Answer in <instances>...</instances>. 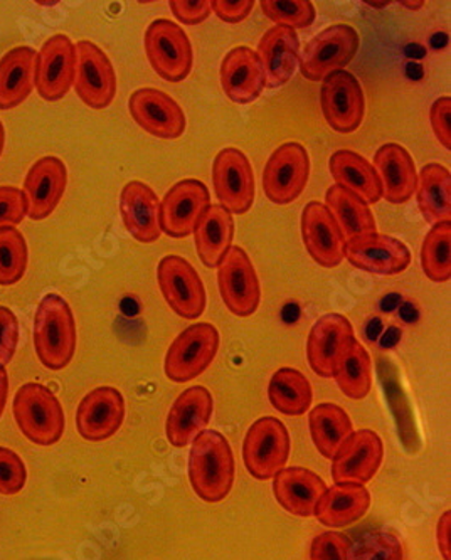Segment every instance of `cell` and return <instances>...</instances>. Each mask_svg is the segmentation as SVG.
Masks as SVG:
<instances>
[{"mask_svg": "<svg viewBox=\"0 0 451 560\" xmlns=\"http://www.w3.org/2000/svg\"><path fill=\"white\" fill-rule=\"evenodd\" d=\"M346 258L357 270L390 277L408 268L412 253L403 241L374 233L347 243Z\"/></svg>", "mask_w": 451, "mask_h": 560, "instance_id": "cell-22", "label": "cell"}, {"mask_svg": "<svg viewBox=\"0 0 451 560\" xmlns=\"http://www.w3.org/2000/svg\"><path fill=\"white\" fill-rule=\"evenodd\" d=\"M221 337L215 325L194 324L175 337L165 353L164 372L172 383H190L208 371L218 355Z\"/></svg>", "mask_w": 451, "mask_h": 560, "instance_id": "cell-5", "label": "cell"}, {"mask_svg": "<svg viewBox=\"0 0 451 560\" xmlns=\"http://www.w3.org/2000/svg\"><path fill=\"white\" fill-rule=\"evenodd\" d=\"M379 335H382V322L381 318H372L366 325V337L369 340H378Z\"/></svg>", "mask_w": 451, "mask_h": 560, "instance_id": "cell-52", "label": "cell"}, {"mask_svg": "<svg viewBox=\"0 0 451 560\" xmlns=\"http://www.w3.org/2000/svg\"><path fill=\"white\" fill-rule=\"evenodd\" d=\"M9 397V375L5 368H0V418L4 415Z\"/></svg>", "mask_w": 451, "mask_h": 560, "instance_id": "cell-50", "label": "cell"}, {"mask_svg": "<svg viewBox=\"0 0 451 560\" xmlns=\"http://www.w3.org/2000/svg\"><path fill=\"white\" fill-rule=\"evenodd\" d=\"M401 303V296L400 295H388L382 299L381 302V310L382 312H393V310H396L397 306H400Z\"/></svg>", "mask_w": 451, "mask_h": 560, "instance_id": "cell-54", "label": "cell"}, {"mask_svg": "<svg viewBox=\"0 0 451 560\" xmlns=\"http://www.w3.org/2000/svg\"><path fill=\"white\" fill-rule=\"evenodd\" d=\"M325 208L334 215L346 243L375 233V219L369 205L346 187L337 184L328 187L325 192Z\"/></svg>", "mask_w": 451, "mask_h": 560, "instance_id": "cell-33", "label": "cell"}, {"mask_svg": "<svg viewBox=\"0 0 451 560\" xmlns=\"http://www.w3.org/2000/svg\"><path fill=\"white\" fill-rule=\"evenodd\" d=\"M309 425L313 444L327 459L334 458L338 447L354 433L349 415L340 406L331 402L315 406L310 411Z\"/></svg>", "mask_w": 451, "mask_h": 560, "instance_id": "cell-35", "label": "cell"}, {"mask_svg": "<svg viewBox=\"0 0 451 560\" xmlns=\"http://www.w3.org/2000/svg\"><path fill=\"white\" fill-rule=\"evenodd\" d=\"M66 186L68 168L59 156L46 155L34 162L22 187L27 200V218L33 221L49 218L61 202Z\"/></svg>", "mask_w": 451, "mask_h": 560, "instance_id": "cell-19", "label": "cell"}, {"mask_svg": "<svg viewBox=\"0 0 451 560\" xmlns=\"http://www.w3.org/2000/svg\"><path fill=\"white\" fill-rule=\"evenodd\" d=\"M212 184L219 202L231 214H246L255 202V174L241 150L222 149L212 164Z\"/></svg>", "mask_w": 451, "mask_h": 560, "instance_id": "cell-12", "label": "cell"}, {"mask_svg": "<svg viewBox=\"0 0 451 560\" xmlns=\"http://www.w3.org/2000/svg\"><path fill=\"white\" fill-rule=\"evenodd\" d=\"M215 400L206 387L194 386L175 399L165 421V436L175 447H186L205 433L212 418Z\"/></svg>", "mask_w": 451, "mask_h": 560, "instance_id": "cell-23", "label": "cell"}, {"mask_svg": "<svg viewBox=\"0 0 451 560\" xmlns=\"http://www.w3.org/2000/svg\"><path fill=\"white\" fill-rule=\"evenodd\" d=\"M4 147H5V128H4V125H2V121H0V156H2V153H4Z\"/></svg>", "mask_w": 451, "mask_h": 560, "instance_id": "cell-58", "label": "cell"}, {"mask_svg": "<svg viewBox=\"0 0 451 560\" xmlns=\"http://www.w3.org/2000/svg\"><path fill=\"white\" fill-rule=\"evenodd\" d=\"M418 208L430 224L451 221V174L444 165L431 162L419 172Z\"/></svg>", "mask_w": 451, "mask_h": 560, "instance_id": "cell-34", "label": "cell"}, {"mask_svg": "<svg viewBox=\"0 0 451 560\" xmlns=\"http://www.w3.org/2000/svg\"><path fill=\"white\" fill-rule=\"evenodd\" d=\"M384 459V444L378 433L359 430L347 438L332 458L335 483L366 485L375 477Z\"/></svg>", "mask_w": 451, "mask_h": 560, "instance_id": "cell-17", "label": "cell"}, {"mask_svg": "<svg viewBox=\"0 0 451 560\" xmlns=\"http://www.w3.org/2000/svg\"><path fill=\"white\" fill-rule=\"evenodd\" d=\"M162 296L186 320H196L206 310L208 296L196 268L183 256H164L157 268Z\"/></svg>", "mask_w": 451, "mask_h": 560, "instance_id": "cell-9", "label": "cell"}, {"mask_svg": "<svg viewBox=\"0 0 451 560\" xmlns=\"http://www.w3.org/2000/svg\"><path fill=\"white\" fill-rule=\"evenodd\" d=\"M350 542L337 532H325L313 539L310 547L312 560H349Z\"/></svg>", "mask_w": 451, "mask_h": 560, "instance_id": "cell-44", "label": "cell"}, {"mask_svg": "<svg viewBox=\"0 0 451 560\" xmlns=\"http://www.w3.org/2000/svg\"><path fill=\"white\" fill-rule=\"evenodd\" d=\"M36 56L30 46H18L0 58V109L18 108L30 98Z\"/></svg>", "mask_w": 451, "mask_h": 560, "instance_id": "cell-30", "label": "cell"}, {"mask_svg": "<svg viewBox=\"0 0 451 560\" xmlns=\"http://www.w3.org/2000/svg\"><path fill=\"white\" fill-rule=\"evenodd\" d=\"M34 349L49 371H62L77 352V320L70 303L58 293H48L37 305L34 317Z\"/></svg>", "mask_w": 451, "mask_h": 560, "instance_id": "cell-2", "label": "cell"}, {"mask_svg": "<svg viewBox=\"0 0 451 560\" xmlns=\"http://www.w3.org/2000/svg\"><path fill=\"white\" fill-rule=\"evenodd\" d=\"M302 237L307 252L322 268H337L346 258V240L325 205L309 202L302 212Z\"/></svg>", "mask_w": 451, "mask_h": 560, "instance_id": "cell-20", "label": "cell"}, {"mask_svg": "<svg viewBox=\"0 0 451 560\" xmlns=\"http://www.w3.org/2000/svg\"><path fill=\"white\" fill-rule=\"evenodd\" d=\"M401 339V330L397 327H391L390 330L384 331L381 337V347L384 349H391L396 346Z\"/></svg>", "mask_w": 451, "mask_h": 560, "instance_id": "cell-51", "label": "cell"}, {"mask_svg": "<svg viewBox=\"0 0 451 560\" xmlns=\"http://www.w3.org/2000/svg\"><path fill=\"white\" fill-rule=\"evenodd\" d=\"M209 206L211 196L206 184L197 178H184L169 189L161 202V230L175 240L190 236Z\"/></svg>", "mask_w": 451, "mask_h": 560, "instance_id": "cell-15", "label": "cell"}, {"mask_svg": "<svg viewBox=\"0 0 451 560\" xmlns=\"http://www.w3.org/2000/svg\"><path fill=\"white\" fill-rule=\"evenodd\" d=\"M253 8H255L253 0H212L211 2V11L228 24H240L252 14Z\"/></svg>", "mask_w": 451, "mask_h": 560, "instance_id": "cell-48", "label": "cell"}, {"mask_svg": "<svg viewBox=\"0 0 451 560\" xmlns=\"http://www.w3.org/2000/svg\"><path fill=\"white\" fill-rule=\"evenodd\" d=\"M147 58L152 70L169 83L186 80L193 71V44L177 22L157 19L147 27Z\"/></svg>", "mask_w": 451, "mask_h": 560, "instance_id": "cell-6", "label": "cell"}, {"mask_svg": "<svg viewBox=\"0 0 451 560\" xmlns=\"http://www.w3.org/2000/svg\"><path fill=\"white\" fill-rule=\"evenodd\" d=\"M321 106L325 121L337 133H354L366 115L365 90L349 71L328 74L321 88Z\"/></svg>", "mask_w": 451, "mask_h": 560, "instance_id": "cell-14", "label": "cell"}, {"mask_svg": "<svg viewBox=\"0 0 451 560\" xmlns=\"http://www.w3.org/2000/svg\"><path fill=\"white\" fill-rule=\"evenodd\" d=\"M431 127H433L435 137L444 149H451V98L441 96L431 105L430 112Z\"/></svg>", "mask_w": 451, "mask_h": 560, "instance_id": "cell-47", "label": "cell"}, {"mask_svg": "<svg viewBox=\"0 0 451 560\" xmlns=\"http://www.w3.org/2000/svg\"><path fill=\"white\" fill-rule=\"evenodd\" d=\"M233 214L221 205L209 206L194 231L197 255L208 268H218L233 248Z\"/></svg>", "mask_w": 451, "mask_h": 560, "instance_id": "cell-32", "label": "cell"}, {"mask_svg": "<svg viewBox=\"0 0 451 560\" xmlns=\"http://www.w3.org/2000/svg\"><path fill=\"white\" fill-rule=\"evenodd\" d=\"M263 71L266 86L281 88L296 74L300 61V39L296 30L275 26L266 31L259 39L256 51Z\"/></svg>", "mask_w": 451, "mask_h": 560, "instance_id": "cell-27", "label": "cell"}, {"mask_svg": "<svg viewBox=\"0 0 451 560\" xmlns=\"http://www.w3.org/2000/svg\"><path fill=\"white\" fill-rule=\"evenodd\" d=\"M354 337V328L340 313H327L313 325L307 340V359L315 374L334 377L338 357L343 355Z\"/></svg>", "mask_w": 451, "mask_h": 560, "instance_id": "cell-21", "label": "cell"}, {"mask_svg": "<svg viewBox=\"0 0 451 560\" xmlns=\"http://www.w3.org/2000/svg\"><path fill=\"white\" fill-rule=\"evenodd\" d=\"M310 156L302 143L288 142L278 147L263 171V190L274 205L296 202L309 183Z\"/></svg>", "mask_w": 451, "mask_h": 560, "instance_id": "cell-8", "label": "cell"}, {"mask_svg": "<svg viewBox=\"0 0 451 560\" xmlns=\"http://www.w3.org/2000/svg\"><path fill=\"white\" fill-rule=\"evenodd\" d=\"M369 509L371 493L365 485L335 483L322 495L313 515L325 527L338 528L356 524Z\"/></svg>", "mask_w": 451, "mask_h": 560, "instance_id": "cell-29", "label": "cell"}, {"mask_svg": "<svg viewBox=\"0 0 451 560\" xmlns=\"http://www.w3.org/2000/svg\"><path fill=\"white\" fill-rule=\"evenodd\" d=\"M290 450L287 425L274 416H265L253 422L244 438V466L256 480H271L287 466Z\"/></svg>", "mask_w": 451, "mask_h": 560, "instance_id": "cell-4", "label": "cell"}, {"mask_svg": "<svg viewBox=\"0 0 451 560\" xmlns=\"http://www.w3.org/2000/svg\"><path fill=\"white\" fill-rule=\"evenodd\" d=\"M236 463L230 441L208 430L193 441L189 453V483L206 503H219L233 490Z\"/></svg>", "mask_w": 451, "mask_h": 560, "instance_id": "cell-1", "label": "cell"}, {"mask_svg": "<svg viewBox=\"0 0 451 560\" xmlns=\"http://www.w3.org/2000/svg\"><path fill=\"white\" fill-rule=\"evenodd\" d=\"M359 49V34L349 24H334L319 33L305 46L300 61L302 77L324 81L328 74L343 71Z\"/></svg>", "mask_w": 451, "mask_h": 560, "instance_id": "cell-7", "label": "cell"}, {"mask_svg": "<svg viewBox=\"0 0 451 560\" xmlns=\"http://www.w3.org/2000/svg\"><path fill=\"white\" fill-rule=\"evenodd\" d=\"M19 346V320L8 306L0 305V368L11 364Z\"/></svg>", "mask_w": 451, "mask_h": 560, "instance_id": "cell-45", "label": "cell"}, {"mask_svg": "<svg viewBox=\"0 0 451 560\" xmlns=\"http://www.w3.org/2000/svg\"><path fill=\"white\" fill-rule=\"evenodd\" d=\"M374 168L382 184V197L391 205H404L416 192L418 174L408 150L386 143L375 152Z\"/></svg>", "mask_w": 451, "mask_h": 560, "instance_id": "cell-28", "label": "cell"}, {"mask_svg": "<svg viewBox=\"0 0 451 560\" xmlns=\"http://www.w3.org/2000/svg\"><path fill=\"white\" fill-rule=\"evenodd\" d=\"M268 397L278 412L290 418H299L312 406V384L297 369L284 368L275 372L269 381Z\"/></svg>", "mask_w": 451, "mask_h": 560, "instance_id": "cell-36", "label": "cell"}, {"mask_svg": "<svg viewBox=\"0 0 451 560\" xmlns=\"http://www.w3.org/2000/svg\"><path fill=\"white\" fill-rule=\"evenodd\" d=\"M12 412L19 430L34 444L53 446L65 434L66 418L61 402L43 384H24L15 393Z\"/></svg>", "mask_w": 451, "mask_h": 560, "instance_id": "cell-3", "label": "cell"}, {"mask_svg": "<svg viewBox=\"0 0 451 560\" xmlns=\"http://www.w3.org/2000/svg\"><path fill=\"white\" fill-rule=\"evenodd\" d=\"M27 215L24 192L14 186H0V230L15 228Z\"/></svg>", "mask_w": 451, "mask_h": 560, "instance_id": "cell-43", "label": "cell"}, {"mask_svg": "<svg viewBox=\"0 0 451 560\" xmlns=\"http://www.w3.org/2000/svg\"><path fill=\"white\" fill-rule=\"evenodd\" d=\"M169 5L172 14L187 26H197L211 15V2L208 0H171Z\"/></svg>", "mask_w": 451, "mask_h": 560, "instance_id": "cell-46", "label": "cell"}, {"mask_svg": "<svg viewBox=\"0 0 451 560\" xmlns=\"http://www.w3.org/2000/svg\"><path fill=\"white\" fill-rule=\"evenodd\" d=\"M161 202L155 190L140 180H131L122 189L120 214L125 230L139 243H155L161 237L159 222Z\"/></svg>", "mask_w": 451, "mask_h": 560, "instance_id": "cell-26", "label": "cell"}, {"mask_svg": "<svg viewBox=\"0 0 451 560\" xmlns=\"http://www.w3.org/2000/svg\"><path fill=\"white\" fill-rule=\"evenodd\" d=\"M349 560H403V546L400 539L388 532L366 535L350 546Z\"/></svg>", "mask_w": 451, "mask_h": 560, "instance_id": "cell-41", "label": "cell"}, {"mask_svg": "<svg viewBox=\"0 0 451 560\" xmlns=\"http://www.w3.org/2000/svg\"><path fill=\"white\" fill-rule=\"evenodd\" d=\"M128 108L135 124L157 139H178L186 131L184 109L171 95L155 88H140L131 93Z\"/></svg>", "mask_w": 451, "mask_h": 560, "instance_id": "cell-16", "label": "cell"}, {"mask_svg": "<svg viewBox=\"0 0 451 560\" xmlns=\"http://www.w3.org/2000/svg\"><path fill=\"white\" fill-rule=\"evenodd\" d=\"M406 73H408V78H412V80H419L423 77V66L419 62H409L406 66Z\"/></svg>", "mask_w": 451, "mask_h": 560, "instance_id": "cell-55", "label": "cell"}, {"mask_svg": "<svg viewBox=\"0 0 451 560\" xmlns=\"http://www.w3.org/2000/svg\"><path fill=\"white\" fill-rule=\"evenodd\" d=\"M127 415L125 397L115 387L93 389L81 399L77 411V430L83 440L100 443L120 430Z\"/></svg>", "mask_w": 451, "mask_h": 560, "instance_id": "cell-18", "label": "cell"}, {"mask_svg": "<svg viewBox=\"0 0 451 560\" xmlns=\"http://www.w3.org/2000/svg\"><path fill=\"white\" fill-rule=\"evenodd\" d=\"M77 73V44L66 34L46 39L36 56L34 88L46 102H59L70 93Z\"/></svg>", "mask_w": 451, "mask_h": 560, "instance_id": "cell-10", "label": "cell"}, {"mask_svg": "<svg viewBox=\"0 0 451 560\" xmlns=\"http://www.w3.org/2000/svg\"><path fill=\"white\" fill-rule=\"evenodd\" d=\"M421 268L435 283L451 278V221L438 222L426 234L421 246Z\"/></svg>", "mask_w": 451, "mask_h": 560, "instance_id": "cell-38", "label": "cell"}, {"mask_svg": "<svg viewBox=\"0 0 451 560\" xmlns=\"http://www.w3.org/2000/svg\"><path fill=\"white\" fill-rule=\"evenodd\" d=\"M30 262V249L21 231L0 230V287H12L24 278Z\"/></svg>", "mask_w": 451, "mask_h": 560, "instance_id": "cell-39", "label": "cell"}, {"mask_svg": "<svg viewBox=\"0 0 451 560\" xmlns=\"http://www.w3.org/2000/svg\"><path fill=\"white\" fill-rule=\"evenodd\" d=\"M262 11L277 26L290 30L312 26L317 18L315 5L310 0H262Z\"/></svg>", "mask_w": 451, "mask_h": 560, "instance_id": "cell-40", "label": "cell"}, {"mask_svg": "<svg viewBox=\"0 0 451 560\" xmlns=\"http://www.w3.org/2000/svg\"><path fill=\"white\" fill-rule=\"evenodd\" d=\"M337 186L346 187L366 205H375L382 197V184L374 165L352 150H337L328 162Z\"/></svg>", "mask_w": 451, "mask_h": 560, "instance_id": "cell-31", "label": "cell"}, {"mask_svg": "<svg viewBox=\"0 0 451 560\" xmlns=\"http://www.w3.org/2000/svg\"><path fill=\"white\" fill-rule=\"evenodd\" d=\"M400 315L404 322H415L418 318V308L412 302H404L401 305Z\"/></svg>", "mask_w": 451, "mask_h": 560, "instance_id": "cell-53", "label": "cell"}, {"mask_svg": "<svg viewBox=\"0 0 451 560\" xmlns=\"http://www.w3.org/2000/svg\"><path fill=\"white\" fill-rule=\"evenodd\" d=\"M27 469L21 456L0 446V495H18L26 487Z\"/></svg>", "mask_w": 451, "mask_h": 560, "instance_id": "cell-42", "label": "cell"}, {"mask_svg": "<svg viewBox=\"0 0 451 560\" xmlns=\"http://www.w3.org/2000/svg\"><path fill=\"white\" fill-rule=\"evenodd\" d=\"M437 544L443 560H451V512H444L437 524Z\"/></svg>", "mask_w": 451, "mask_h": 560, "instance_id": "cell-49", "label": "cell"}, {"mask_svg": "<svg viewBox=\"0 0 451 560\" xmlns=\"http://www.w3.org/2000/svg\"><path fill=\"white\" fill-rule=\"evenodd\" d=\"M334 378L344 396L352 400H362L369 396L372 386V362L368 350L359 340L352 342L338 357Z\"/></svg>", "mask_w": 451, "mask_h": 560, "instance_id": "cell-37", "label": "cell"}, {"mask_svg": "<svg viewBox=\"0 0 451 560\" xmlns=\"http://www.w3.org/2000/svg\"><path fill=\"white\" fill-rule=\"evenodd\" d=\"M219 80L226 96L238 105L256 102L266 84L265 71L256 51L246 46H238L226 55Z\"/></svg>", "mask_w": 451, "mask_h": 560, "instance_id": "cell-24", "label": "cell"}, {"mask_svg": "<svg viewBox=\"0 0 451 560\" xmlns=\"http://www.w3.org/2000/svg\"><path fill=\"white\" fill-rule=\"evenodd\" d=\"M327 483L312 469L291 466L274 478V495L285 512L300 518L313 517Z\"/></svg>", "mask_w": 451, "mask_h": 560, "instance_id": "cell-25", "label": "cell"}, {"mask_svg": "<svg viewBox=\"0 0 451 560\" xmlns=\"http://www.w3.org/2000/svg\"><path fill=\"white\" fill-rule=\"evenodd\" d=\"M74 92L84 105L103 109L112 105L117 95V73L112 61L92 40L77 44V73Z\"/></svg>", "mask_w": 451, "mask_h": 560, "instance_id": "cell-13", "label": "cell"}, {"mask_svg": "<svg viewBox=\"0 0 451 560\" xmlns=\"http://www.w3.org/2000/svg\"><path fill=\"white\" fill-rule=\"evenodd\" d=\"M218 287L226 308L236 317H252L262 302V287L252 258L233 246L218 266Z\"/></svg>", "mask_w": 451, "mask_h": 560, "instance_id": "cell-11", "label": "cell"}, {"mask_svg": "<svg viewBox=\"0 0 451 560\" xmlns=\"http://www.w3.org/2000/svg\"><path fill=\"white\" fill-rule=\"evenodd\" d=\"M406 55L416 61V59L425 58V48L419 46V44H409L408 49H406Z\"/></svg>", "mask_w": 451, "mask_h": 560, "instance_id": "cell-56", "label": "cell"}, {"mask_svg": "<svg viewBox=\"0 0 451 560\" xmlns=\"http://www.w3.org/2000/svg\"><path fill=\"white\" fill-rule=\"evenodd\" d=\"M447 34L438 33L437 36L431 37V46L435 49H443L447 46Z\"/></svg>", "mask_w": 451, "mask_h": 560, "instance_id": "cell-57", "label": "cell"}]
</instances>
